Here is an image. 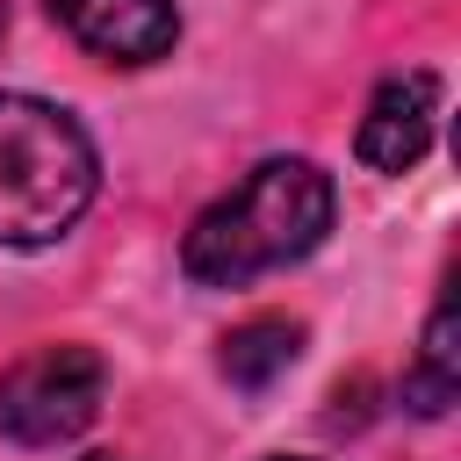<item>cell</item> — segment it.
<instances>
[{
  "label": "cell",
  "mask_w": 461,
  "mask_h": 461,
  "mask_svg": "<svg viewBox=\"0 0 461 461\" xmlns=\"http://www.w3.org/2000/svg\"><path fill=\"white\" fill-rule=\"evenodd\" d=\"M274 461H303V454H274Z\"/></svg>",
  "instance_id": "9"
},
{
  "label": "cell",
  "mask_w": 461,
  "mask_h": 461,
  "mask_svg": "<svg viewBox=\"0 0 461 461\" xmlns=\"http://www.w3.org/2000/svg\"><path fill=\"white\" fill-rule=\"evenodd\" d=\"M79 461H122V454H79Z\"/></svg>",
  "instance_id": "8"
},
{
  "label": "cell",
  "mask_w": 461,
  "mask_h": 461,
  "mask_svg": "<svg viewBox=\"0 0 461 461\" xmlns=\"http://www.w3.org/2000/svg\"><path fill=\"white\" fill-rule=\"evenodd\" d=\"M432 115H439V79L432 72H396L375 86L367 115H360V158L375 173H411L432 144Z\"/></svg>",
  "instance_id": "5"
},
{
  "label": "cell",
  "mask_w": 461,
  "mask_h": 461,
  "mask_svg": "<svg viewBox=\"0 0 461 461\" xmlns=\"http://www.w3.org/2000/svg\"><path fill=\"white\" fill-rule=\"evenodd\" d=\"M0 29H7V0H0Z\"/></svg>",
  "instance_id": "10"
},
{
  "label": "cell",
  "mask_w": 461,
  "mask_h": 461,
  "mask_svg": "<svg viewBox=\"0 0 461 461\" xmlns=\"http://www.w3.org/2000/svg\"><path fill=\"white\" fill-rule=\"evenodd\" d=\"M108 367L94 346H43L0 375V432L22 447H58L79 439L101 418Z\"/></svg>",
  "instance_id": "3"
},
{
  "label": "cell",
  "mask_w": 461,
  "mask_h": 461,
  "mask_svg": "<svg viewBox=\"0 0 461 461\" xmlns=\"http://www.w3.org/2000/svg\"><path fill=\"white\" fill-rule=\"evenodd\" d=\"M50 14L108 65H151L180 36V0H50Z\"/></svg>",
  "instance_id": "4"
},
{
  "label": "cell",
  "mask_w": 461,
  "mask_h": 461,
  "mask_svg": "<svg viewBox=\"0 0 461 461\" xmlns=\"http://www.w3.org/2000/svg\"><path fill=\"white\" fill-rule=\"evenodd\" d=\"M454 396H461V317H454V295H439V310L418 339V360L403 375V403L418 418H439Z\"/></svg>",
  "instance_id": "6"
},
{
  "label": "cell",
  "mask_w": 461,
  "mask_h": 461,
  "mask_svg": "<svg viewBox=\"0 0 461 461\" xmlns=\"http://www.w3.org/2000/svg\"><path fill=\"white\" fill-rule=\"evenodd\" d=\"M295 353H303V324H288V317H252V324H238V331L223 339V375H230L238 389H267V382H281V375L295 367Z\"/></svg>",
  "instance_id": "7"
},
{
  "label": "cell",
  "mask_w": 461,
  "mask_h": 461,
  "mask_svg": "<svg viewBox=\"0 0 461 461\" xmlns=\"http://www.w3.org/2000/svg\"><path fill=\"white\" fill-rule=\"evenodd\" d=\"M324 230H331V173L310 158H267L194 216L180 267L202 288H245L252 274H274L317 252Z\"/></svg>",
  "instance_id": "1"
},
{
  "label": "cell",
  "mask_w": 461,
  "mask_h": 461,
  "mask_svg": "<svg viewBox=\"0 0 461 461\" xmlns=\"http://www.w3.org/2000/svg\"><path fill=\"white\" fill-rule=\"evenodd\" d=\"M101 158L72 108L0 94V245H50L94 202Z\"/></svg>",
  "instance_id": "2"
}]
</instances>
